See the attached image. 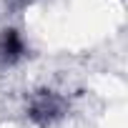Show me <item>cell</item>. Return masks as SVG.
Returning a JSON list of instances; mask_svg holds the SVG:
<instances>
[{
	"label": "cell",
	"instance_id": "1",
	"mask_svg": "<svg viewBox=\"0 0 128 128\" xmlns=\"http://www.w3.org/2000/svg\"><path fill=\"white\" fill-rule=\"evenodd\" d=\"M23 40H20V35L15 33V30H8L5 35H3V40H0V55H3L8 63L10 60H18L20 55H23Z\"/></svg>",
	"mask_w": 128,
	"mask_h": 128
}]
</instances>
